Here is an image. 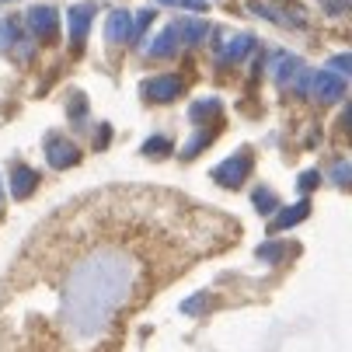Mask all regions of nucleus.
<instances>
[{
    "label": "nucleus",
    "instance_id": "ddd939ff",
    "mask_svg": "<svg viewBox=\"0 0 352 352\" xmlns=\"http://www.w3.org/2000/svg\"><path fill=\"white\" fill-rule=\"evenodd\" d=\"M105 32L112 42H133V11H112L105 21Z\"/></svg>",
    "mask_w": 352,
    "mask_h": 352
},
{
    "label": "nucleus",
    "instance_id": "39448f33",
    "mask_svg": "<svg viewBox=\"0 0 352 352\" xmlns=\"http://www.w3.org/2000/svg\"><path fill=\"white\" fill-rule=\"evenodd\" d=\"M80 161V150L74 140H67L63 133H45V164L53 171H67Z\"/></svg>",
    "mask_w": 352,
    "mask_h": 352
},
{
    "label": "nucleus",
    "instance_id": "b1692460",
    "mask_svg": "<svg viewBox=\"0 0 352 352\" xmlns=\"http://www.w3.org/2000/svg\"><path fill=\"white\" fill-rule=\"evenodd\" d=\"M331 178H335L338 188H349V182H352V164H349V161H338L335 171H331Z\"/></svg>",
    "mask_w": 352,
    "mask_h": 352
},
{
    "label": "nucleus",
    "instance_id": "9b49d317",
    "mask_svg": "<svg viewBox=\"0 0 352 352\" xmlns=\"http://www.w3.org/2000/svg\"><path fill=\"white\" fill-rule=\"evenodd\" d=\"M178 32H175V25H168L161 35H154V42H150V49H146V56L150 60H168V56H175L178 53Z\"/></svg>",
    "mask_w": 352,
    "mask_h": 352
},
{
    "label": "nucleus",
    "instance_id": "423d86ee",
    "mask_svg": "<svg viewBox=\"0 0 352 352\" xmlns=\"http://www.w3.org/2000/svg\"><path fill=\"white\" fill-rule=\"evenodd\" d=\"M28 32L38 42H56L60 38V11L53 4H38L28 11Z\"/></svg>",
    "mask_w": 352,
    "mask_h": 352
},
{
    "label": "nucleus",
    "instance_id": "c85d7f7f",
    "mask_svg": "<svg viewBox=\"0 0 352 352\" xmlns=\"http://www.w3.org/2000/svg\"><path fill=\"white\" fill-rule=\"evenodd\" d=\"M84 112H87V102H84V94L77 91L74 102H70V119H84Z\"/></svg>",
    "mask_w": 352,
    "mask_h": 352
},
{
    "label": "nucleus",
    "instance_id": "1a4fd4ad",
    "mask_svg": "<svg viewBox=\"0 0 352 352\" xmlns=\"http://www.w3.org/2000/svg\"><path fill=\"white\" fill-rule=\"evenodd\" d=\"M143 94L150 98V102H175L178 94H185V80L178 74H161V77L143 84Z\"/></svg>",
    "mask_w": 352,
    "mask_h": 352
},
{
    "label": "nucleus",
    "instance_id": "f03ea898",
    "mask_svg": "<svg viewBox=\"0 0 352 352\" xmlns=\"http://www.w3.org/2000/svg\"><path fill=\"white\" fill-rule=\"evenodd\" d=\"M269 63H272V80H276L279 91H286V94H307L311 70H307V63L300 60V56H293V53H276Z\"/></svg>",
    "mask_w": 352,
    "mask_h": 352
},
{
    "label": "nucleus",
    "instance_id": "aec40b11",
    "mask_svg": "<svg viewBox=\"0 0 352 352\" xmlns=\"http://www.w3.org/2000/svg\"><path fill=\"white\" fill-rule=\"evenodd\" d=\"M21 38V25L18 18H4L0 21V53H11V42Z\"/></svg>",
    "mask_w": 352,
    "mask_h": 352
},
{
    "label": "nucleus",
    "instance_id": "dca6fc26",
    "mask_svg": "<svg viewBox=\"0 0 352 352\" xmlns=\"http://www.w3.org/2000/svg\"><path fill=\"white\" fill-rule=\"evenodd\" d=\"M35 188H38V171L18 164V168L11 171V195H14V199H28Z\"/></svg>",
    "mask_w": 352,
    "mask_h": 352
},
{
    "label": "nucleus",
    "instance_id": "bb28decb",
    "mask_svg": "<svg viewBox=\"0 0 352 352\" xmlns=\"http://www.w3.org/2000/svg\"><path fill=\"white\" fill-rule=\"evenodd\" d=\"M157 4H175V8H185V11H206V0H157Z\"/></svg>",
    "mask_w": 352,
    "mask_h": 352
},
{
    "label": "nucleus",
    "instance_id": "a878e982",
    "mask_svg": "<svg viewBox=\"0 0 352 352\" xmlns=\"http://www.w3.org/2000/svg\"><path fill=\"white\" fill-rule=\"evenodd\" d=\"M328 67H331L338 77H349V74H352V56H349V53H342V56H335Z\"/></svg>",
    "mask_w": 352,
    "mask_h": 352
},
{
    "label": "nucleus",
    "instance_id": "393cba45",
    "mask_svg": "<svg viewBox=\"0 0 352 352\" xmlns=\"http://www.w3.org/2000/svg\"><path fill=\"white\" fill-rule=\"evenodd\" d=\"M318 185H321V175H318V171H304V175L296 178V188H300V192H314Z\"/></svg>",
    "mask_w": 352,
    "mask_h": 352
},
{
    "label": "nucleus",
    "instance_id": "f8f14e48",
    "mask_svg": "<svg viewBox=\"0 0 352 352\" xmlns=\"http://www.w3.org/2000/svg\"><path fill=\"white\" fill-rule=\"evenodd\" d=\"M311 217V203L307 199H300L296 206H286V210H276V220H272V230L279 234V230H289V227H296V223H304Z\"/></svg>",
    "mask_w": 352,
    "mask_h": 352
},
{
    "label": "nucleus",
    "instance_id": "412c9836",
    "mask_svg": "<svg viewBox=\"0 0 352 352\" xmlns=\"http://www.w3.org/2000/svg\"><path fill=\"white\" fill-rule=\"evenodd\" d=\"M168 150H171V140L168 136H150L143 143V157H164Z\"/></svg>",
    "mask_w": 352,
    "mask_h": 352
},
{
    "label": "nucleus",
    "instance_id": "20e7f679",
    "mask_svg": "<svg viewBox=\"0 0 352 352\" xmlns=\"http://www.w3.org/2000/svg\"><path fill=\"white\" fill-rule=\"evenodd\" d=\"M345 77H338L335 70H318V74H311V80H307V94L314 98L318 105H335V102H342L345 98Z\"/></svg>",
    "mask_w": 352,
    "mask_h": 352
},
{
    "label": "nucleus",
    "instance_id": "5701e85b",
    "mask_svg": "<svg viewBox=\"0 0 352 352\" xmlns=\"http://www.w3.org/2000/svg\"><path fill=\"white\" fill-rule=\"evenodd\" d=\"M150 21H154V11H140V14L133 18V42H140V38L146 35ZM133 42H129V45H133Z\"/></svg>",
    "mask_w": 352,
    "mask_h": 352
},
{
    "label": "nucleus",
    "instance_id": "0eeeda50",
    "mask_svg": "<svg viewBox=\"0 0 352 352\" xmlns=\"http://www.w3.org/2000/svg\"><path fill=\"white\" fill-rule=\"evenodd\" d=\"M251 11H255L258 18L265 21H276L283 28H304V14H300V8H289V4H276V0H251Z\"/></svg>",
    "mask_w": 352,
    "mask_h": 352
},
{
    "label": "nucleus",
    "instance_id": "f3484780",
    "mask_svg": "<svg viewBox=\"0 0 352 352\" xmlns=\"http://www.w3.org/2000/svg\"><path fill=\"white\" fill-rule=\"evenodd\" d=\"M217 136H220V129H203V133H195V136H192V140L182 146V157H185V161L199 157V154H203V150H206V146H210Z\"/></svg>",
    "mask_w": 352,
    "mask_h": 352
},
{
    "label": "nucleus",
    "instance_id": "7c9ffc66",
    "mask_svg": "<svg viewBox=\"0 0 352 352\" xmlns=\"http://www.w3.org/2000/svg\"><path fill=\"white\" fill-rule=\"evenodd\" d=\"M0 206H4V188H0Z\"/></svg>",
    "mask_w": 352,
    "mask_h": 352
},
{
    "label": "nucleus",
    "instance_id": "a211bd4d",
    "mask_svg": "<svg viewBox=\"0 0 352 352\" xmlns=\"http://www.w3.org/2000/svg\"><path fill=\"white\" fill-rule=\"evenodd\" d=\"M255 255H258L262 262H283L286 255H293V244H286V241H265Z\"/></svg>",
    "mask_w": 352,
    "mask_h": 352
},
{
    "label": "nucleus",
    "instance_id": "c756f323",
    "mask_svg": "<svg viewBox=\"0 0 352 352\" xmlns=\"http://www.w3.org/2000/svg\"><path fill=\"white\" fill-rule=\"evenodd\" d=\"M109 140H112V129H109V126H102V129L94 133V146H98V150H105V146H109Z\"/></svg>",
    "mask_w": 352,
    "mask_h": 352
},
{
    "label": "nucleus",
    "instance_id": "6e6552de",
    "mask_svg": "<svg viewBox=\"0 0 352 352\" xmlns=\"http://www.w3.org/2000/svg\"><path fill=\"white\" fill-rule=\"evenodd\" d=\"M91 25H94V8L91 4H74L67 11V28H70V49H74V53H80V49H84Z\"/></svg>",
    "mask_w": 352,
    "mask_h": 352
},
{
    "label": "nucleus",
    "instance_id": "6ab92c4d",
    "mask_svg": "<svg viewBox=\"0 0 352 352\" xmlns=\"http://www.w3.org/2000/svg\"><path fill=\"white\" fill-rule=\"evenodd\" d=\"M251 203H255V210L262 213V217H269V213H276L279 210V199H276V192L272 188H255V195H251Z\"/></svg>",
    "mask_w": 352,
    "mask_h": 352
},
{
    "label": "nucleus",
    "instance_id": "2eb2a0df",
    "mask_svg": "<svg viewBox=\"0 0 352 352\" xmlns=\"http://www.w3.org/2000/svg\"><path fill=\"white\" fill-rule=\"evenodd\" d=\"M175 32L182 35L178 42H185V45H199L213 28H210L203 18H182V21H175Z\"/></svg>",
    "mask_w": 352,
    "mask_h": 352
},
{
    "label": "nucleus",
    "instance_id": "4be33fe9",
    "mask_svg": "<svg viewBox=\"0 0 352 352\" xmlns=\"http://www.w3.org/2000/svg\"><path fill=\"white\" fill-rule=\"evenodd\" d=\"M206 307H210V293H195V296H188L185 304H182V314L195 318V314H203Z\"/></svg>",
    "mask_w": 352,
    "mask_h": 352
},
{
    "label": "nucleus",
    "instance_id": "9d476101",
    "mask_svg": "<svg viewBox=\"0 0 352 352\" xmlns=\"http://www.w3.org/2000/svg\"><path fill=\"white\" fill-rule=\"evenodd\" d=\"M251 53H255V35H248V32H241V35H234L227 45H217V60L223 63V67H234V63H244Z\"/></svg>",
    "mask_w": 352,
    "mask_h": 352
},
{
    "label": "nucleus",
    "instance_id": "4468645a",
    "mask_svg": "<svg viewBox=\"0 0 352 352\" xmlns=\"http://www.w3.org/2000/svg\"><path fill=\"white\" fill-rule=\"evenodd\" d=\"M220 112H223L220 98H199V102L188 105V122H192V126H206V122H213Z\"/></svg>",
    "mask_w": 352,
    "mask_h": 352
},
{
    "label": "nucleus",
    "instance_id": "f257e3e1",
    "mask_svg": "<svg viewBox=\"0 0 352 352\" xmlns=\"http://www.w3.org/2000/svg\"><path fill=\"white\" fill-rule=\"evenodd\" d=\"M234 230L227 217L154 188H109L70 203L11 269L25 279H45V318L4 328L0 342L11 345L45 324V342L28 352H98L133 307L192 255L210 251L185 241H227Z\"/></svg>",
    "mask_w": 352,
    "mask_h": 352
},
{
    "label": "nucleus",
    "instance_id": "7ed1b4c3",
    "mask_svg": "<svg viewBox=\"0 0 352 352\" xmlns=\"http://www.w3.org/2000/svg\"><path fill=\"white\" fill-rule=\"evenodd\" d=\"M251 168H255V154H251V150H237V154H230L223 164L213 168V182L220 188H241L248 182Z\"/></svg>",
    "mask_w": 352,
    "mask_h": 352
},
{
    "label": "nucleus",
    "instance_id": "cd10ccee",
    "mask_svg": "<svg viewBox=\"0 0 352 352\" xmlns=\"http://www.w3.org/2000/svg\"><path fill=\"white\" fill-rule=\"evenodd\" d=\"M324 4V14H345L352 8V0H321Z\"/></svg>",
    "mask_w": 352,
    "mask_h": 352
}]
</instances>
